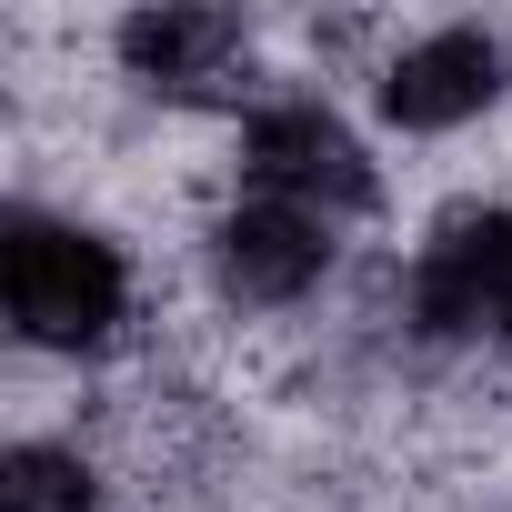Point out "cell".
<instances>
[{
    "instance_id": "obj_1",
    "label": "cell",
    "mask_w": 512,
    "mask_h": 512,
    "mask_svg": "<svg viewBox=\"0 0 512 512\" xmlns=\"http://www.w3.org/2000/svg\"><path fill=\"white\" fill-rule=\"evenodd\" d=\"M0 282H11V322L21 342L41 352H91L121 332L131 312V272L121 251L81 221H41V211H11V231H0Z\"/></svg>"
},
{
    "instance_id": "obj_2",
    "label": "cell",
    "mask_w": 512,
    "mask_h": 512,
    "mask_svg": "<svg viewBox=\"0 0 512 512\" xmlns=\"http://www.w3.org/2000/svg\"><path fill=\"white\" fill-rule=\"evenodd\" d=\"M241 171L262 201H292V211H372V161L362 141L322 111V101H272L241 121Z\"/></svg>"
},
{
    "instance_id": "obj_3",
    "label": "cell",
    "mask_w": 512,
    "mask_h": 512,
    "mask_svg": "<svg viewBox=\"0 0 512 512\" xmlns=\"http://www.w3.org/2000/svg\"><path fill=\"white\" fill-rule=\"evenodd\" d=\"M322 262H332V241H322V221L292 211V201H241V211H221V231H211V272H221V292L251 302V312L302 302V292L322 282Z\"/></svg>"
},
{
    "instance_id": "obj_4",
    "label": "cell",
    "mask_w": 512,
    "mask_h": 512,
    "mask_svg": "<svg viewBox=\"0 0 512 512\" xmlns=\"http://www.w3.org/2000/svg\"><path fill=\"white\" fill-rule=\"evenodd\" d=\"M492 91H502V41H482V31H432V41H412V51L382 71V121H402V131H452V121L492 111Z\"/></svg>"
},
{
    "instance_id": "obj_5",
    "label": "cell",
    "mask_w": 512,
    "mask_h": 512,
    "mask_svg": "<svg viewBox=\"0 0 512 512\" xmlns=\"http://www.w3.org/2000/svg\"><path fill=\"white\" fill-rule=\"evenodd\" d=\"M231 51H241V21H231V11H201V0H161V11H131V21H121L131 81H161V91L211 81Z\"/></svg>"
},
{
    "instance_id": "obj_6",
    "label": "cell",
    "mask_w": 512,
    "mask_h": 512,
    "mask_svg": "<svg viewBox=\"0 0 512 512\" xmlns=\"http://www.w3.org/2000/svg\"><path fill=\"white\" fill-rule=\"evenodd\" d=\"M0 512H91V462L61 442H21L0 462Z\"/></svg>"
},
{
    "instance_id": "obj_7",
    "label": "cell",
    "mask_w": 512,
    "mask_h": 512,
    "mask_svg": "<svg viewBox=\"0 0 512 512\" xmlns=\"http://www.w3.org/2000/svg\"><path fill=\"white\" fill-rule=\"evenodd\" d=\"M482 332H502L512 342V221H502V262H492V322Z\"/></svg>"
}]
</instances>
